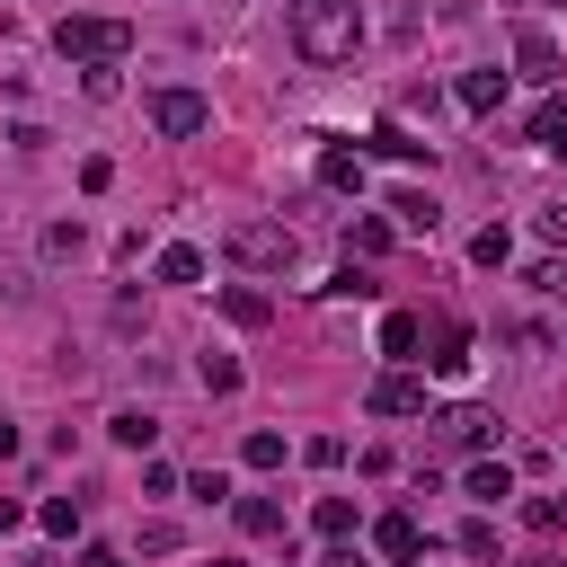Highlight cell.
Masks as SVG:
<instances>
[{
    "label": "cell",
    "mask_w": 567,
    "mask_h": 567,
    "mask_svg": "<svg viewBox=\"0 0 567 567\" xmlns=\"http://www.w3.org/2000/svg\"><path fill=\"white\" fill-rule=\"evenodd\" d=\"M44 257H80V221H53L44 230Z\"/></svg>",
    "instance_id": "31"
},
{
    "label": "cell",
    "mask_w": 567,
    "mask_h": 567,
    "mask_svg": "<svg viewBox=\"0 0 567 567\" xmlns=\"http://www.w3.org/2000/svg\"><path fill=\"white\" fill-rule=\"evenodd\" d=\"M416 346H425V319H416V310H390V319H381V354L416 363Z\"/></svg>",
    "instance_id": "17"
},
{
    "label": "cell",
    "mask_w": 567,
    "mask_h": 567,
    "mask_svg": "<svg viewBox=\"0 0 567 567\" xmlns=\"http://www.w3.org/2000/svg\"><path fill=\"white\" fill-rule=\"evenodd\" d=\"M381 248H390V221H381V213L346 221V257H381Z\"/></svg>",
    "instance_id": "23"
},
{
    "label": "cell",
    "mask_w": 567,
    "mask_h": 567,
    "mask_svg": "<svg viewBox=\"0 0 567 567\" xmlns=\"http://www.w3.org/2000/svg\"><path fill=\"white\" fill-rule=\"evenodd\" d=\"M213 567H248V558H213Z\"/></svg>",
    "instance_id": "37"
},
{
    "label": "cell",
    "mask_w": 567,
    "mask_h": 567,
    "mask_svg": "<svg viewBox=\"0 0 567 567\" xmlns=\"http://www.w3.org/2000/svg\"><path fill=\"white\" fill-rule=\"evenodd\" d=\"M44 532L71 540V532H80V496H53V505H44Z\"/></svg>",
    "instance_id": "28"
},
{
    "label": "cell",
    "mask_w": 567,
    "mask_h": 567,
    "mask_svg": "<svg viewBox=\"0 0 567 567\" xmlns=\"http://www.w3.org/2000/svg\"><path fill=\"white\" fill-rule=\"evenodd\" d=\"M523 523H532V532H558V523H567V496H532Z\"/></svg>",
    "instance_id": "29"
},
{
    "label": "cell",
    "mask_w": 567,
    "mask_h": 567,
    "mask_svg": "<svg viewBox=\"0 0 567 567\" xmlns=\"http://www.w3.org/2000/svg\"><path fill=\"white\" fill-rule=\"evenodd\" d=\"M354 44H363V0H292V53L301 62L337 71V62H354Z\"/></svg>",
    "instance_id": "1"
},
{
    "label": "cell",
    "mask_w": 567,
    "mask_h": 567,
    "mask_svg": "<svg viewBox=\"0 0 567 567\" xmlns=\"http://www.w3.org/2000/svg\"><path fill=\"white\" fill-rule=\"evenodd\" d=\"M390 221H399V230H416V239H434V221H443V204H434L425 186H399V195H390Z\"/></svg>",
    "instance_id": "11"
},
{
    "label": "cell",
    "mask_w": 567,
    "mask_h": 567,
    "mask_svg": "<svg viewBox=\"0 0 567 567\" xmlns=\"http://www.w3.org/2000/svg\"><path fill=\"white\" fill-rule=\"evenodd\" d=\"M106 434H115L124 452H151V434H159V416H151V408H115V416H106Z\"/></svg>",
    "instance_id": "19"
},
{
    "label": "cell",
    "mask_w": 567,
    "mask_h": 567,
    "mask_svg": "<svg viewBox=\"0 0 567 567\" xmlns=\"http://www.w3.org/2000/svg\"><path fill=\"white\" fill-rule=\"evenodd\" d=\"M523 284H532V292H558V301H567V257H540V266H532Z\"/></svg>",
    "instance_id": "30"
},
{
    "label": "cell",
    "mask_w": 567,
    "mask_h": 567,
    "mask_svg": "<svg viewBox=\"0 0 567 567\" xmlns=\"http://www.w3.org/2000/svg\"><path fill=\"white\" fill-rule=\"evenodd\" d=\"M319 292H328V301H372V292H381V275H372V257H346Z\"/></svg>",
    "instance_id": "14"
},
{
    "label": "cell",
    "mask_w": 567,
    "mask_h": 567,
    "mask_svg": "<svg viewBox=\"0 0 567 567\" xmlns=\"http://www.w3.org/2000/svg\"><path fill=\"white\" fill-rule=\"evenodd\" d=\"M514 71L549 89V80H558V35H549V27H523V35H514Z\"/></svg>",
    "instance_id": "8"
},
{
    "label": "cell",
    "mask_w": 567,
    "mask_h": 567,
    "mask_svg": "<svg viewBox=\"0 0 567 567\" xmlns=\"http://www.w3.org/2000/svg\"><path fill=\"white\" fill-rule=\"evenodd\" d=\"M239 532H248V540H275V532H284V505H275V496H239Z\"/></svg>",
    "instance_id": "22"
},
{
    "label": "cell",
    "mask_w": 567,
    "mask_h": 567,
    "mask_svg": "<svg viewBox=\"0 0 567 567\" xmlns=\"http://www.w3.org/2000/svg\"><path fill=\"white\" fill-rule=\"evenodd\" d=\"M319 567H363V558H354V549H328V558H319Z\"/></svg>",
    "instance_id": "33"
},
{
    "label": "cell",
    "mask_w": 567,
    "mask_h": 567,
    "mask_svg": "<svg viewBox=\"0 0 567 567\" xmlns=\"http://www.w3.org/2000/svg\"><path fill=\"white\" fill-rule=\"evenodd\" d=\"M151 275H159V284H195V275H204V248H186V239H177V248H159V257H151Z\"/></svg>",
    "instance_id": "20"
},
{
    "label": "cell",
    "mask_w": 567,
    "mask_h": 567,
    "mask_svg": "<svg viewBox=\"0 0 567 567\" xmlns=\"http://www.w3.org/2000/svg\"><path fill=\"white\" fill-rule=\"evenodd\" d=\"M230 257L257 266V275H292L301 239H292V221H230Z\"/></svg>",
    "instance_id": "3"
},
{
    "label": "cell",
    "mask_w": 567,
    "mask_h": 567,
    "mask_svg": "<svg viewBox=\"0 0 567 567\" xmlns=\"http://www.w3.org/2000/svg\"><path fill=\"white\" fill-rule=\"evenodd\" d=\"M523 567H558V558H549V549H532V558H523Z\"/></svg>",
    "instance_id": "36"
},
{
    "label": "cell",
    "mask_w": 567,
    "mask_h": 567,
    "mask_svg": "<svg viewBox=\"0 0 567 567\" xmlns=\"http://www.w3.org/2000/svg\"><path fill=\"white\" fill-rule=\"evenodd\" d=\"M461 487H470V496H478V505H505V496H514V470H505V461H496V452H478V461H470V470H461Z\"/></svg>",
    "instance_id": "12"
},
{
    "label": "cell",
    "mask_w": 567,
    "mask_h": 567,
    "mask_svg": "<svg viewBox=\"0 0 567 567\" xmlns=\"http://www.w3.org/2000/svg\"><path fill=\"white\" fill-rule=\"evenodd\" d=\"M363 408H372V416H425V381H416V372H381V381L363 390Z\"/></svg>",
    "instance_id": "5"
},
{
    "label": "cell",
    "mask_w": 567,
    "mask_h": 567,
    "mask_svg": "<svg viewBox=\"0 0 567 567\" xmlns=\"http://www.w3.org/2000/svg\"><path fill=\"white\" fill-rule=\"evenodd\" d=\"M53 53H62V62H89V71H97V62H124V53H133V27H124V18H62V27H53Z\"/></svg>",
    "instance_id": "2"
},
{
    "label": "cell",
    "mask_w": 567,
    "mask_h": 567,
    "mask_svg": "<svg viewBox=\"0 0 567 567\" xmlns=\"http://www.w3.org/2000/svg\"><path fill=\"white\" fill-rule=\"evenodd\" d=\"M425 425H434V434H443V443H452V452H478V443H487V434H496V416H487V408H434V416H425Z\"/></svg>",
    "instance_id": "7"
},
{
    "label": "cell",
    "mask_w": 567,
    "mask_h": 567,
    "mask_svg": "<svg viewBox=\"0 0 567 567\" xmlns=\"http://www.w3.org/2000/svg\"><path fill=\"white\" fill-rule=\"evenodd\" d=\"M452 97H461L470 115H496V106H505V71H461V89H452Z\"/></svg>",
    "instance_id": "16"
},
{
    "label": "cell",
    "mask_w": 567,
    "mask_h": 567,
    "mask_svg": "<svg viewBox=\"0 0 567 567\" xmlns=\"http://www.w3.org/2000/svg\"><path fill=\"white\" fill-rule=\"evenodd\" d=\"M221 319H230V328H266V319H275V301H266L257 284H221Z\"/></svg>",
    "instance_id": "15"
},
{
    "label": "cell",
    "mask_w": 567,
    "mask_h": 567,
    "mask_svg": "<svg viewBox=\"0 0 567 567\" xmlns=\"http://www.w3.org/2000/svg\"><path fill=\"white\" fill-rule=\"evenodd\" d=\"M310 523H319L328 540H346V532H354V496H319V514H310Z\"/></svg>",
    "instance_id": "25"
},
{
    "label": "cell",
    "mask_w": 567,
    "mask_h": 567,
    "mask_svg": "<svg viewBox=\"0 0 567 567\" xmlns=\"http://www.w3.org/2000/svg\"><path fill=\"white\" fill-rule=\"evenodd\" d=\"M372 549H381V558H425V523L399 505V514H381V523H372Z\"/></svg>",
    "instance_id": "10"
},
{
    "label": "cell",
    "mask_w": 567,
    "mask_h": 567,
    "mask_svg": "<svg viewBox=\"0 0 567 567\" xmlns=\"http://www.w3.org/2000/svg\"><path fill=\"white\" fill-rule=\"evenodd\" d=\"M195 381H204V390H213V399H230V390H239V381H248V372H239V354H221V346H213V354H204V363H195Z\"/></svg>",
    "instance_id": "21"
},
{
    "label": "cell",
    "mask_w": 567,
    "mask_h": 567,
    "mask_svg": "<svg viewBox=\"0 0 567 567\" xmlns=\"http://www.w3.org/2000/svg\"><path fill=\"white\" fill-rule=\"evenodd\" d=\"M425 363H434L443 381H461V372H470V319H434V337H425Z\"/></svg>",
    "instance_id": "6"
},
{
    "label": "cell",
    "mask_w": 567,
    "mask_h": 567,
    "mask_svg": "<svg viewBox=\"0 0 567 567\" xmlns=\"http://www.w3.org/2000/svg\"><path fill=\"white\" fill-rule=\"evenodd\" d=\"M9 452H18V425H0V461H9Z\"/></svg>",
    "instance_id": "35"
},
{
    "label": "cell",
    "mask_w": 567,
    "mask_h": 567,
    "mask_svg": "<svg viewBox=\"0 0 567 567\" xmlns=\"http://www.w3.org/2000/svg\"><path fill=\"white\" fill-rule=\"evenodd\" d=\"M319 186H337V195H363V151L328 142V151H319Z\"/></svg>",
    "instance_id": "13"
},
{
    "label": "cell",
    "mask_w": 567,
    "mask_h": 567,
    "mask_svg": "<svg viewBox=\"0 0 567 567\" xmlns=\"http://www.w3.org/2000/svg\"><path fill=\"white\" fill-rule=\"evenodd\" d=\"M151 124H159L168 142H195V133L213 124V97H204V89H151Z\"/></svg>",
    "instance_id": "4"
},
{
    "label": "cell",
    "mask_w": 567,
    "mask_h": 567,
    "mask_svg": "<svg viewBox=\"0 0 567 567\" xmlns=\"http://www.w3.org/2000/svg\"><path fill=\"white\" fill-rule=\"evenodd\" d=\"M239 461H248V470H284V434H275V425H257V434L239 443Z\"/></svg>",
    "instance_id": "24"
},
{
    "label": "cell",
    "mask_w": 567,
    "mask_h": 567,
    "mask_svg": "<svg viewBox=\"0 0 567 567\" xmlns=\"http://www.w3.org/2000/svg\"><path fill=\"white\" fill-rule=\"evenodd\" d=\"M540 239H558V248H567V204H558V213H540Z\"/></svg>",
    "instance_id": "32"
},
{
    "label": "cell",
    "mask_w": 567,
    "mask_h": 567,
    "mask_svg": "<svg viewBox=\"0 0 567 567\" xmlns=\"http://www.w3.org/2000/svg\"><path fill=\"white\" fill-rule=\"evenodd\" d=\"M532 151L567 159V106H558V97H540V106H532Z\"/></svg>",
    "instance_id": "18"
},
{
    "label": "cell",
    "mask_w": 567,
    "mask_h": 567,
    "mask_svg": "<svg viewBox=\"0 0 567 567\" xmlns=\"http://www.w3.org/2000/svg\"><path fill=\"white\" fill-rule=\"evenodd\" d=\"M80 567H124V558H115V549H89V558H80Z\"/></svg>",
    "instance_id": "34"
},
{
    "label": "cell",
    "mask_w": 567,
    "mask_h": 567,
    "mask_svg": "<svg viewBox=\"0 0 567 567\" xmlns=\"http://www.w3.org/2000/svg\"><path fill=\"white\" fill-rule=\"evenodd\" d=\"M461 558H496V523H487V514L461 523Z\"/></svg>",
    "instance_id": "27"
},
{
    "label": "cell",
    "mask_w": 567,
    "mask_h": 567,
    "mask_svg": "<svg viewBox=\"0 0 567 567\" xmlns=\"http://www.w3.org/2000/svg\"><path fill=\"white\" fill-rule=\"evenodd\" d=\"M363 151H372V159H399V168H416V159H434V142H416V133H408V124H390V115H381V124L363 133Z\"/></svg>",
    "instance_id": "9"
},
{
    "label": "cell",
    "mask_w": 567,
    "mask_h": 567,
    "mask_svg": "<svg viewBox=\"0 0 567 567\" xmlns=\"http://www.w3.org/2000/svg\"><path fill=\"white\" fill-rule=\"evenodd\" d=\"M470 257H478V266H505V257H514V239H505V221H487V230L470 239Z\"/></svg>",
    "instance_id": "26"
}]
</instances>
